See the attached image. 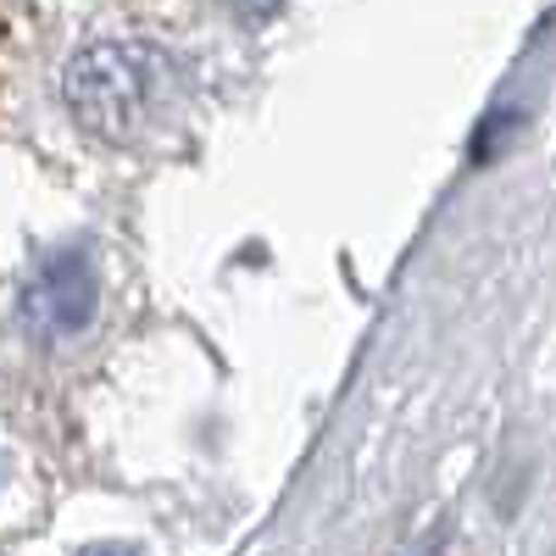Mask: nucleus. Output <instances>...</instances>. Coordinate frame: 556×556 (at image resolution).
I'll use <instances>...</instances> for the list:
<instances>
[{"mask_svg": "<svg viewBox=\"0 0 556 556\" xmlns=\"http://www.w3.org/2000/svg\"><path fill=\"white\" fill-rule=\"evenodd\" d=\"M173 89V67L156 45L139 39H101L62 67V101L78 117V128H89L96 139H134L156 117V106Z\"/></svg>", "mask_w": 556, "mask_h": 556, "instance_id": "f257e3e1", "label": "nucleus"}, {"mask_svg": "<svg viewBox=\"0 0 556 556\" xmlns=\"http://www.w3.org/2000/svg\"><path fill=\"white\" fill-rule=\"evenodd\" d=\"M101 301V278L96 262L84 251H56L34 267V278L23 285V323L34 340H73L89 329Z\"/></svg>", "mask_w": 556, "mask_h": 556, "instance_id": "f03ea898", "label": "nucleus"}, {"mask_svg": "<svg viewBox=\"0 0 556 556\" xmlns=\"http://www.w3.org/2000/svg\"><path fill=\"white\" fill-rule=\"evenodd\" d=\"M223 7L235 12V23H251L256 28V23H267L278 7H285V0H223Z\"/></svg>", "mask_w": 556, "mask_h": 556, "instance_id": "7ed1b4c3", "label": "nucleus"}, {"mask_svg": "<svg viewBox=\"0 0 556 556\" xmlns=\"http://www.w3.org/2000/svg\"><path fill=\"white\" fill-rule=\"evenodd\" d=\"M78 556H146L139 545H123V540H101V545H84Z\"/></svg>", "mask_w": 556, "mask_h": 556, "instance_id": "20e7f679", "label": "nucleus"}]
</instances>
